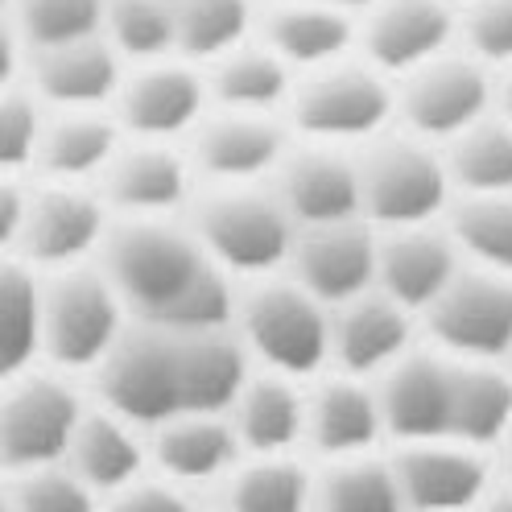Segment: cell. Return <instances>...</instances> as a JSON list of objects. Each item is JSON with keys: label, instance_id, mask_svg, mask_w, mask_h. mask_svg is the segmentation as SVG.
<instances>
[{"label": "cell", "instance_id": "38", "mask_svg": "<svg viewBox=\"0 0 512 512\" xmlns=\"http://www.w3.org/2000/svg\"><path fill=\"white\" fill-rule=\"evenodd\" d=\"M446 236H451L455 248L471 256L475 269L512 277V195L459 203Z\"/></svg>", "mask_w": 512, "mask_h": 512}, {"label": "cell", "instance_id": "1", "mask_svg": "<svg viewBox=\"0 0 512 512\" xmlns=\"http://www.w3.org/2000/svg\"><path fill=\"white\" fill-rule=\"evenodd\" d=\"M236 331H166L128 323L108 360L91 372L100 405L141 434L186 413H228L248 380Z\"/></svg>", "mask_w": 512, "mask_h": 512}, {"label": "cell", "instance_id": "14", "mask_svg": "<svg viewBox=\"0 0 512 512\" xmlns=\"http://www.w3.org/2000/svg\"><path fill=\"white\" fill-rule=\"evenodd\" d=\"M492 83L488 67L463 54H442L401 83V116L418 137L455 141L471 124L488 116Z\"/></svg>", "mask_w": 512, "mask_h": 512}, {"label": "cell", "instance_id": "30", "mask_svg": "<svg viewBox=\"0 0 512 512\" xmlns=\"http://www.w3.org/2000/svg\"><path fill=\"white\" fill-rule=\"evenodd\" d=\"M512 426V376L496 364H455L451 442L484 451Z\"/></svg>", "mask_w": 512, "mask_h": 512}, {"label": "cell", "instance_id": "39", "mask_svg": "<svg viewBox=\"0 0 512 512\" xmlns=\"http://www.w3.org/2000/svg\"><path fill=\"white\" fill-rule=\"evenodd\" d=\"M42 104L25 91V83L0 91V178H29L42 133Z\"/></svg>", "mask_w": 512, "mask_h": 512}, {"label": "cell", "instance_id": "44", "mask_svg": "<svg viewBox=\"0 0 512 512\" xmlns=\"http://www.w3.org/2000/svg\"><path fill=\"white\" fill-rule=\"evenodd\" d=\"M25 75V46L17 42L9 17H0V91L17 87Z\"/></svg>", "mask_w": 512, "mask_h": 512}, {"label": "cell", "instance_id": "20", "mask_svg": "<svg viewBox=\"0 0 512 512\" xmlns=\"http://www.w3.org/2000/svg\"><path fill=\"white\" fill-rule=\"evenodd\" d=\"M451 34V0H380L364 17L368 67L376 75H413L446 54Z\"/></svg>", "mask_w": 512, "mask_h": 512}, {"label": "cell", "instance_id": "24", "mask_svg": "<svg viewBox=\"0 0 512 512\" xmlns=\"http://www.w3.org/2000/svg\"><path fill=\"white\" fill-rule=\"evenodd\" d=\"M145 463H149L145 434L137 426H128L124 418H116V413H108L104 405L83 409L67 455H62V467H67L95 500H108L112 492L137 484L145 475Z\"/></svg>", "mask_w": 512, "mask_h": 512}, {"label": "cell", "instance_id": "22", "mask_svg": "<svg viewBox=\"0 0 512 512\" xmlns=\"http://www.w3.org/2000/svg\"><path fill=\"white\" fill-rule=\"evenodd\" d=\"M124 145L112 112H46L29 182L95 186Z\"/></svg>", "mask_w": 512, "mask_h": 512}, {"label": "cell", "instance_id": "36", "mask_svg": "<svg viewBox=\"0 0 512 512\" xmlns=\"http://www.w3.org/2000/svg\"><path fill=\"white\" fill-rule=\"evenodd\" d=\"M100 38L124 67L174 58V5L170 0H104Z\"/></svg>", "mask_w": 512, "mask_h": 512}, {"label": "cell", "instance_id": "50", "mask_svg": "<svg viewBox=\"0 0 512 512\" xmlns=\"http://www.w3.org/2000/svg\"><path fill=\"white\" fill-rule=\"evenodd\" d=\"M0 17H9V0H0Z\"/></svg>", "mask_w": 512, "mask_h": 512}, {"label": "cell", "instance_id": "46", "mask_svg": "<svg viewBox=\"0 0 512 512\" xmlns=\"http://www.w3.org/2000/svg\"><path fill=\"white\" fill-rule=\"evenodd\" d=\"M327 5H335V9L347 13V17H351V13H364V17H368V13L380 5V0H327Z\"/></svg>", "mask_w": 512, "mask_h": 512}, {"label": "cell", "instance_id": "33", "mask_svg": "<svg viewBox=\"0 0 512 512\" xmlns=\"http://www.w3.org/2000/svg\"><path fill=\"white\" fill-rule=\"evenodd\" d=\"M310 512H401L389 459H331L310 484Z\"/></svg>", "mask_w": 512, "mask_h": 512}, {"label": "cell", "instance_id": "35", "mask_svg": "<svg viewBox=\"0 0 512 512\" xmlns=\"http://www.w3.org/2000/svg\"><path fill=\"white\" fill-rule=\"evenodd\" d=\"M442 166L446 178H455L467 190V199L512 195V128L484 116L451 141V157Z\"/></svg>", "mask_w": 512, "mask_h": 512}, {"label": "cell", "instance_id": "23", "mask_svg": "<svg viewBox=\"0 0 512 512\" xmlns=\"http://www.w3.org/2000/svg\"><path fill=\"white\" fill-rule=\"evenodd\" d=\"M145 451L157 475L174 488L215 484L240 463V442L228 426V413H186L145 434Z\"/></svg>", "mask_w": 512, "mask_h": 512}, {"label": "cell", "instance_id": "5", "mask_svg": "<svg viewBox=\"0 0 512 512\" xmlns=\"http://www.w3.org/2000/svg\"><path fill=\"white\" fill-rule=\"evenodd\" d=\"M232 331L244 356H256L273 376L302 380L331 360V314L294 281L265 277L236 298Z\"/></svg>", "mask_w": 512, "mask_h": 512}, {"label": "cell", "instance_id": "49", "mask_svg": "<svg viewBox=\"0 0 512 512\" xmlns=\"http://www.w3.org/2000/svg\"><path fill=\"white\" fill-rule=\"evenodd\" d=\"M0 512H13V504H9V492H5V484H0Z\"/></svg>", "mask_w": 512, "mask_h": 512}, {"label": "cell", "instance_id": "29", "mask_svg": "<svg viewBox=\"0 0 512 512\" xmlns=\"http://www.w3.org/2000/svg\"><path fill=\"white\" fill-rule=\"evenodd\" d=\"M203 83H207V104L215 112H244V116H277L294 95V75L261 42H248L211 62L203 71Z\"/></svg>", "mask_w": 512, "mask_h": 512}, {"label": "cell", "instance_id": "40", "mask_svg": "<svg viewBox=\"0 0 512 512\" xmlns=\"http://www.w3.org/2000/svg\"><path fill=\"white\" fill-rule=\"evenodd\" d=\"M5 492H9L13 512H100V500H95L62 463L13 475L5 484Z\"/></svg>", "mask_w": 512, "mask_h": 512}, {"label": "cell", "instance_id": "21", "mask_svg": "<svg viewBox=\"0 0 512 512\" xmlns=\"http://www.w3.org/2000/svg\"><path fill=\"white\" fill-rule=\"evenodd\" d=\"M459 273V248L446 232L426 228H405L389 232V240L376 244V290L397 302L405 314L430 310L438 294L455 281Z\"/></svg>", "mask_w": 512, "mask_h": 512}, {"label": "cell", "instance_id": "18", "mask_svg": "<svg viewBox=\"0 0 512 512\" xmlns=\"http://www.w3.org/2000/svg\"><path fill=\"white\" fill-rule=\"evenodd\" d=\"M294 285L318 306H343L376 290V240L360 219L331 228H302L290 248Z\"/></svg>", "mask_w": 512, "mask_h": 512}, {"label": "cell", "instance_id": "48", "mask_svg": "<svg viewBox=\"0 0 512 512\" xmlns=\"http://www.w3.org/2000/svg\"><path fill=\"white\" fill-rule=\"evenodd\" d=\"M504 124L512 128V75H508V83H504Z\"/></svg>", "mask_w": 512, "mask_h": 512}, {"label": "cell", "instance_id": "47", "mask_svg": "<svg viewBox=\"0 0 512 512\" xmlns=\"http://www.w3.org/2000/svg\"><path fill=\"white\" fill-rule=\"evenodd\" d=\"M500 446H504V467H508V488H512V426H508V434L500 438Z\"/></svg>", "mask_w": 512, "mask_h": 512}, {"label": "cell", "instance_id": "16", "mask_svg": "<svg viewBox=\"0 0 512 512\" xmlns=\"http://www.w3.org/2000/svg\"><path fill=\"white\" fill-rule=\"evenodd\" d=\"M124 71L128 67L104 38H87L25 54L21 83L42 112H112Z\"/></svg>", "mask_w": 512, "mask_h": 512}, {"label": "cell", "instance_id": "9", "mask_svg": "<svg viewBox=\"0 0 512 512\" xmlns=\"http://www.w3.org/2000/svg\"><path fill=\"white\" fill-rule=\"evenodd\" d=\"M211 112L203 71L182 58L128 67L112 100V120L124 141L186 145V137Z\"/></svg>", "mask_w": 512, "mask_h": 512}, {"label": "cell", "instance_id": "19", "mask_svg": "<svg viewBox=\"0 0 512 512\" xmlns=\"http://www.w3.org/2000/svg\"><path fill=\"white\" fill-rule=\"evenodd\" d=\"M277 203L294 228H331L360 219V170L347 153L306 145L277 166Z\"/></svg>", "mask_w": 512, "mask_h": 512}, {"label": "cell", "instance_id": "34", "mask_svg": "<svg viewBox=\"0 0 512 512\" xmlns=\"http://www.w3.org/2000/svg\"><path fill=\"white\" fill-rule=\"evenodd\" d=\"M310 484L314 475L290 455L240 459L223 479L228 492L223 512H310Z\"/></svg>", "mask_w": 512, "mask_h": 512}, {"label": "cell", "instance_id": "2", "mask_svg": "<svg viewBox=\"0 0 512 512\" xmlns=\"http://www.w3.org/2000/svg\"><path fill=\"white\" fill-rule=\"evenodd\" d=\"M95 269L116 290L128 323L166 331L232 327V277L207 261L186 219H112Z\"/></svg>", "mask_w": 512, "mask_h": 512}, {"label": "cell", "instance_id": "15", "mask_svg": "<svg viewBox=\"0 0 512 512\" xmlns=\"http://www.w3.org/2000/svg\"><path fill=\"white\" fill-rule=\"evenodd\" d=\"M451 380L455 360L438 351H405L389 372H380V384L372 389L380 426L401 446L451 442Z\"/></svg>", "mask_w": 512, "mask_h": 512}, {"label": "cell", "instance_id": "8", "mask_svg": "<svg viewBox=\"0 0 512 512\" xmlns=\"http://www.w3.org/2000/svg\"><path fill=\"white\" fill-rule=\"evenodd\" d=\"M290 116L302 137L314 145H351L376 137L384 120L393 116V91L372 67H356V62H335L327 71H314L302 83H294L290 95Z\"/></svg>", "mask_w": 512, "mask_h": 512}, {"label": "cell", "instance_id": "27", "mask_svg": "<svg viewBox=\"0 0 512 512\" xmlns=\"http://www.w3.org/2000/svg\"><path fill=\"white\" fill-rule=\"evenodd\" d=\"M228 426L240 442V455H248V459L290 455L302 442L306 397L298 393V384L285 376H273V372L248 376L228 409Z\"/></svg>", "mask_w": 512, "mask_h": 512}, {"label": "cell", "instance_id": "32", "mask_svg": "<svg viewBox=\"0 0 512 512\" xmlns=\"http://www.w3.org/2000/svg\"><path fill=\"white\" fill-rule=\"evenodd\" d=\"M42 368L38 339V273L0 256V389Z\"/></svg>", "mask_w": 512, "mask_h": 512}, {"label": "cell", "instance_id": "41", "mask_svg": "<svg viewBox=\"0 0 512 512\" xmlns=\"http://www.w3.org/2000/svg\"><path fill=\"white\" fill-rule=\"evenodd\" d=\"M467 42L479 67H488V62L512 67V0H471Z\"/></svg>", "mask_w": 512, "mask_h": 512}, {"label": "cell", "instance_id": "25", "mask_svg": "<svg viewBox=\"0 0 512 512\" xmlns=\"http://www.w3.org/2000/svg\"><path fill=\"white\" fill-rule=\"evenodd\" d=\"M409 351V314L380 290H368L335 306L331 314V360L343 376L364 380L389 372Z\"/></svg>", "mask_w": 512, "mask_h": 512}, {"label": "cell", "instance_id": "37", "mask_svg": "<svg viewBox=\"0 0 512 512\" xmlns=\"http://www.w3.org/2000/svg\"><path fill=\"white\" fill-rule=\"evenodd\" d=\"M9 25L25 54L100 38L104 0H9Z\"/></svg>", "mask_w": 512, "mask_h": 512}, {"label": "cell", "instance_id": "10", "mask_svg": "<svg viewBox=\"0 0 512 512\" xmlns=\"http://www.w3.org/2000/svg\"><path fill=\"white\" fill-rule=\"evenodd\" d=\"M438 356L455 364H496L512 351V277L459 269L426 310Z\"/></svg>", "mask_w": 512, "mask_h": 512}, {"label": "cell", "instance_id": "31", "mask_svg": "<svg viewBox=\"0 0 512 512\" xmlns=\"http://www.w3.org/2000/svg\"><path fill=\"white\" fill-rule=\"evenodd\" d=\"M174 5V58L211 67L223 54L248 46L252 0H170Z\"/></svg>", "mask_w": 512, "mask_h": 512}, {"label": "cell", "instance_id": "51", "mask_svg": "<svg viewBox=\"0 0 512 512\" xmlns=\"http://www.w3.org/2000/svg\"><path fill=\"white\" fill-rule=\"evenodd\" d=\"M273 5H277V0H273Z\"/></svg>", "mask_w": 512, "mask_h": 512}, {"label": "cell", "instance_id": "12", "mask_svg": "<svg viewBox=\"0 0 512 512\" xmlns=\"http://www.w3.org/2000/svg\"><path fill=\"white\" fill-rule=\"evenodd\" d=\"M195 170L182 145L124 141L91 190L112 219H178L195 199Z\"/></svg>", "mask_w": 512, "mask_h": 512}, {"label": "cell", "instance_id": "6", "mask_svg": "<svg viewBox=\"0 0 512 512\" xmlns=\"http://www.w3.org/2000/svg\"><path fill=\"white\" fill-rule=\"evenodd\" d=\"M83 409L87 401L75 384L50 368H34L5 384L0 389V471L13 479L62 463Z\"/></svg>", "mask_w": 512, "mask_h": 512}, {"label": "cell", "instance_id": "7", "mask_svg": "<svg viewBox=\"0 0 512 512\" xmlns=\"http://www.w3.org/2000/svg\"><path fill=\"white\" fill-rule=\"evenodd\" d=\"M108 228H112V215L91 186L29 182L13 261H21L38 277L95 265Z\"/></svg>", "mask_w": 512, "mask_h": 512}, {"label": "cell", "instance_id": "3", "mask_svg": "<svg viewBox=\"0 0 512 512\" xmlns=\"http://www.w3.org/2000/svg\"><path fill=\"white\" fill-rule=\"evenodd\" d=\"M128 331L116 290L95 265L38 277L42 368L58 376H91Z\"/></svg>", "mask_w": 512, "mask_h": 512}, {"label": "cell", "instance_id": "43", "mask_svg": "<svg viewBox=\"0 0 512 512\" xmlns=\"http://www.w3.org/2000/svg\"><path fill=\"white\" fill-rule=\"evenodd\" d=\"M25 199H29V178H0V256L17 252Z\"/></svg>", "mask_w": 512, "mask_h": 512}, {"label": "cell", "instance_id": "26", "mask_svg": "<svg viewBox=\"0 0 512 512\" xmlns=\"http://www.w3.org/2000/svg\"><path fill=\"white\" fill-rule=\"evenodd\" d=\"M356 25L327 0H277L261 25V46L285 62V71H327L343 62Z\"/></svg>", "mask_w": 512, "mask_h": 512}, {"label": "cell", "instance_id": "45", "mask_svg": "<svg viewBox=\"0 0 512 512\" xmlns=\"http://www.w3.org/2000/svg\"><path fill=\"white\" fill-rule=\"evenodd\" d=\"M475 512H512V488H496V492H488L484 500H479Z\"/></svg>", "mask_w": 512, "mask_h": 512}, {"label": "cell", "instance_id": "11", "mask_svg": "<svg viewBox=\"0 0 512 512\" xmlns=\"http://www.w3.org/2000/svg\"><path fill=\"white\" fill-rule=\"evenodd\" d=\"M360 170V215L380 228H426L446 203V166L422 141H380Z\"/></svg>", "mask_w": 512, "mask_h": 512}, {"label": "cell", "instance_id": "28", "mask_svg": "<svg viewBox=\"0 0 512 512\" xmlns=\"http://www.w3.org/2000/svg\"><path fill=\"white\" fill-rule=\"evenodd\" d=\"M384 434L376 393L364 380L351 376H331L306 397V426L302 438L318 455L331 459H351V455H372L376 438Z\"/></svg>", "mask_w": 512, "mask_h": 512}, {"label": "cell", "instance_id": "13", "mask_svg": "<svg viewBox=\"0 0 512 512\" xmlns=\"http://www.w3.org/2000/svg\"><path fill=\"white\" fill-rule=\"evenodd\" d=\"M195 178L211 186H252L256 178L277 174L290 153V137L277 116H244V112H207L199 128L182 145Z\"/></svg>", "mask_w": 512, "mask_h": 512}, {"label": "cell", "instance_id": "4", "mask_svg": "<svg viewBox=\"0 0 512 512\" xmlns=\"http://www.w3.org/2000/svg\"><path fill=\"white\" fill-rule=\"evenodd\" d=\"M186 228L223 277H273L294 248V219L285 215L277 195L256 186H211L190 199Z\"/></svg>", "mask_w": 512, "mask_h": 512}, {"label": "cell", "instance_id": "17", "mask_svg": "<svg viewBox=\"0 0 512 512\" xmlns=\"http://www.w3.org/2000/svg\"><path fill=\"white\" fill-rule=\"evenodd\" d=\"M401 512H475L488 496V463L459 442H409L389 459Z\"/></svg>", "mask_w": 512, "mask_h": 512}, {"label": "cell", "instance_id": "42", "mask_svg": "<svg viewBox=\"0 0 512 512\" xmlns=\"http://www.w3.org/2000/svg\"><path fill=\"white\" fill-rule=\"evenodd\" d=\"M100 512H190V500L182 488L166 484V479H149L141 475L137 484H128L120 492H112Z\"/></svg>", "mask_w": 512, "mask_h": 512}]
</instances>
